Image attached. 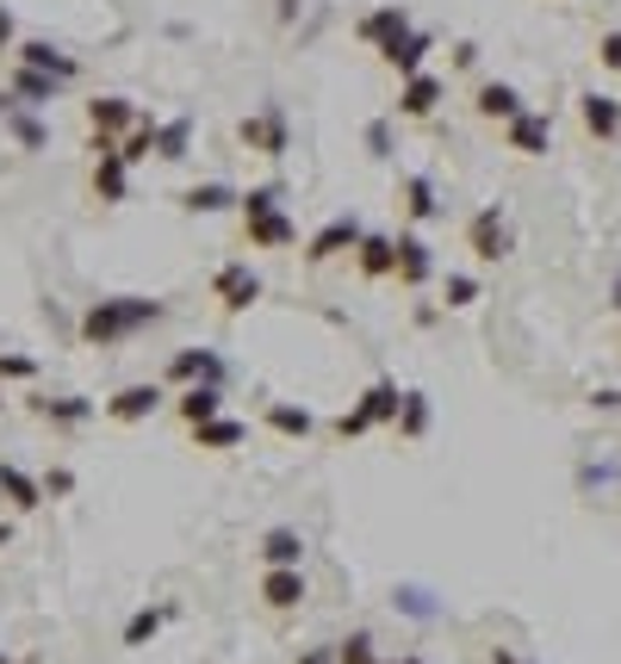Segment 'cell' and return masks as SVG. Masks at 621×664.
<instances>
[{
    "label": "cell",
    "instance_id": "obj_1",
    "mask_svg": "<svg viewBox=\"0 0 621 664\" xmlns=\"http://www.w3.org/2000/svg\"><path fill=\"white\" fill-rule=\"evenodd\" d=\"M162 317H168L162 299H137V292H125V299H94L81 311V342L118 348V342H131L137 329H150V323H162Z\"/></svg>",
    "mask_w": 621,
    "mask_h": 664
},
{
    "label": "cell",
    "instance_id": "obj_2",
    "mask_svg": "<svg viewBox=\"0 0 621 664\" xmlns=\"http://www.w3.org/2000/svg\"><path fill=\"white\" fill-rule=\"evenodd\" d=\"M398 404H405L398 380H373L367 392H361V404L336 417V435H342V441H354V435H367V429H379V422H398Z\"/></svg>",
    "mask_w": 621,
    "mask_h": 664
},
{
    "label": "cell",
    "instance_id": "obj_3",
    "mask_svg": "<svg viewBox=\"0 0 621 664\" xmlns=\"http://www.w3.org/2000/svg\"><path fill=\"white\" fill-rule=\"evenodd\" d=\"M466 248H472L479 261H504L509 248H516V230H509L504 206H479V211H472V224H466Z\"/></svg>",
    "mask_w": 621,
    "mask_h": 664
},
{
    "label": "cell",
    "instance_id": "obj_4",
    "mask_svg": "<svg viewBox=\"0 0 621 664\" xmlns=\"http://www.w3.org/2000/svg\"><path fill=\"white\" fill-rule=\"evenodd\" d=\"M236 137H243V150H255V155H286L292 150L286 106H261V113H249L243 125H236Z\"/></svg>",
    "mask_w": 621,
    "mask_h": 664
},
{
    "label": "cell",
    "instance_id": "obj_5",
    "mask_svg": "<svg viewBox=\"0 0 621 664\" xmlns=\"http://www.w3.org/2000/svg\"><path fill=\"white\" fill-rule=\"evenodd\" d=\"M361 236H367V224L354 218V211H342V218H330V224L317 230L305 243V261L310 267H324V261H336V255H349V248H361Z\"/></svg>",
    "mask_w": 621,
    "mask_h": 664
},
{
    "label": "cell",
    "instance_id": "obj_6",
    "mask_svg": "<svg viewBox=\"0 0 621 664\" xmlns=\"http://www.w3.org/2000/svg\"><path fill=\"white\" fill-rule=\"evenodd\" d=\"M354 38L367 44V50H379V57H386L398 38H410V13L398 7V0H386V7H373L367 20L354 25Z\"/></svg>",
    "mask_w": 621,
    "mask_h": 664
},
{
    "label": "cell",
    "instance_id": "obj_7",
    "mask_svg": "<svg viewBox=\"0 0 621 664\" xmlns=\"http://www.w3.org/2000/svg\"><path fill=\"white\" fill-rule=\"evenodd\" d=\"M212 292H218V304H224L231 317H243V311L261 299V280L249 273V261H224V267L212 273Z\"/></svg>",
    "mask_w": 621,
    "mask_h": 664
},
{
    "label": "cell",
    "instance_id": "obj_8",
    "mask_svg": "<svg viewBox=\"0 0 621 664\" xmlns=\"http://www.w3.org/2000/svg\"><path fill=\"white\" fill-rule=\"evenodd\" d=\"M305 596H310V590H305V571H298V566H268V571H261V603H268L273 615H292Z\"/></svg>",
    "mask_w": 621,
    "mask_h": 664
},
{
    "label": "cell",
    "instance_id": "obj_9",
    "mask_svg": "<svg viewBox=\"0 0 621 664\" xmlns=\"http://www.w3.org/2000/svg\"><path fill=\"white\" fill-rule=\"evenodd\" d=\"M442 100H447V81L429 75V69H423V75H405V81H398V113H405V118H429Z\"/></svg>",
    "mask_w": 621,
    "mask_h": 664
},
{
    "label": "cell",
    "instance_id": "obj_10",
    "mask_svg": "<svg viewBox=\"0 0 621 664\" xmlns=\"http://www.w3.org/2000/svg\"><path fill=\"white\" fill-rule=\"evenodd\" d=\"M143 125V113H137L131 100H118V94H99L87 100V131H106V137H125Z\"/></svg>",
    "mask_w": 621,
    "mask_h": 664
},
{
    "label": "cell",
    "instance_id": "obj_11",
    "mask_svg": "<svg viewBox=\"0 0 621 664\" xmlns=\"http://www.w3.org/2000/svg\"><path fill=\"white\" fill-rule=\"evenodd\" d=\"M504 137H509V150L516 155H547L553 150V118L547 113H523V118H509L504 125Z\"/></svg>",
    "mask_w": 621,
    "mask_h": 664
},
{
    "label": "cell",
    "instance_id": "obj_12",
    "mask_svg": "<svg viewBox=\"0 0 621 664\" xmlns=\"http://www.w3.org/2000/svg\"><path fill=\"white\" fill-rule=\"evenodd\" d=\"M13 50H20L25 69H44V75H57V81H75V75H81V62H75V57H62L50 38H20Z\"/></svg>",
    "mask_w": 621,
    "mask_h": 664
},
{
    "label": "cell",
    "instance_id": "obj_13",
    "mask_svg": "<svg viewBox=\"0 0 621 664\" xmlns=\"http://www.w3.org/2000/svg\"><path fill=\"white\" fill-rule=\"evenodd\" d=\"M155 404H162V385L143 380V385L113 392V398H106V417H113V422H143V417H155Z\"/></svg>",
    "mask_w": 621,
    "mask_h": 664
},
{
    "label": "cell",
    "instance_id": "obj_14",
    "mask_svg": "<svg viewBox=\"0 0 621 664\" xmlns=\"http://www.w3.org/2000/svg\"><path fill=\"white\" fill-rule=\"evenodd\" d=\"M578 118H584V131L597 137V143H616V137H621V100L616 94H584L578 100Z\"/></svg>",
    "mask_w": 621,
    "mask_h": 664
},
{
    "label": "cell",
    "instance_id": "obj_15",
    "mask_svg": "<svg viewBox=\"0 0 621 664\" xmlns=\"http://www.w3.org/2000/svg\"><path fill=\"white\" fill-rule=\"evenodd\" d=\"M175 410H180L187 429H199V422L224 417V392H218V380H199V385H187V392L175 398Z\"/></svg>",
    "mask_w": 621,
    "mask_h": 664
},
{
    "label": "cell",
    "instance_id": "obj_16",
    "mask_svg": "<svg viewBox=\"0 0 621 664\" xmlns=\"http://www.w3.org/2000/svg\"><path fill=\"white\" fill-rule=\"evenodd\" d=\"M243 230H249V248H292L298 243V224L280 206L261 211V218H243Z\"/></svg>",
    "mask_w": 621,
    "mask_h": 664
},
{
    "label": "cell",
    "instance_id": "obj_17",
    "mask_svg": "<svg viewBox=\"0 0 621 664\" xmlns=\"http://www.w3.org/2000/svg\"><path fill=\"white\" fill-rule=\"evenodd\" d=\"M472 113H479V118H497V125H509V118H523L528 106H523V94H516L509 81H485V88L472 94Z\"/></svg>",
    "mask_w": 621,
    "mask_h": 664
},
{
    "label": "cell",
    "instance_id": "obj_18",
    "mask_svg": "<svg viewBox=\"0 0 621 664\" xmlns=\"http://www.w3.org/2000/svg\"><path fill=\"white\" fill-rule=\"evenodd\" d=\"M429 273H435L429 243L417 236V230H405V236H398V286H429Z\"/></svg>",
    "mask_w": 621,
    "mask_h": 664
},
{
    "label": "cell",
    "instance_id": "obj_19",
    "mask_svg": "<svg viewBox=\"0 0 621 664\" xmlns=\"http://www.w3.org/2000/svg\"><path fill=\"white\" fill-rule=\"evenodd\" d=\"M168 380H175V385H199V380H224V361H218L212 348H180L175 361H168Z\"/></svg>",
    "mask_w": 621,
    "mask_h": 664
},
{
    "label": "cell",
    "instance_id": "obj_20",
    "mask_svg": "<svg viewBox=\"0 0 621 664\" xmlns=\"http://www.w3.org/2000/svg\"><path fill=\"white\" fill-rule=\"evenodd\" d=\"M131 193V162L125 155H94V199H106V206H118Z\"/></svg>",
    "mask_w": 621,
    "mask_h": 664
},
{
    "label": "cell",
    "instance_id": "obj_21",
    "mask_svg": "<svg viewBox=\"0 0 621 664\" xmlns=\"http://www.w3.org/2000/svg\"><path fill=\"white\" fill-rule=\"evenodd\" d=\"M354 255H361V273H367V280H391V273H398V236H373L367 230Z\"/></svg>",
    "mask_w": 621,
    "mask_h": 664
},
{
    "label": "cell",
    "instance_id": "obj_22",
    "mask_svg": "<svg viewBox=\"0 0 621 664\" xmlns=\"http://www.w3.org/2000/svg\"><path fill=\"white\" fill-rule=\"evenodd\" d=\"M62 88H69V81H57V75H44V69H13V94H20V106H32V113H38V106H50V100L62 94Z\"/></svg>",
    "mask_w": 621,
    "mask_h": 664
},
{
    "label": "cell",
    "instance_id": "obj_23",
    "mask_svg": "<svg viewBox=\"0 0 621 664\" xmlns=\"http://www.w3.org/2000/svg\"><path fill=\"white\" fill-rule=\"evenodd\" d=\"M0 497H7L13 510H38V503H44V478L20 473L13 459H0Z\"/></svg>",
    "mask_w": 621,
    "mask_h": 664
},
{
    "label": "cell",
    "instance_id": "obj_24",
    "mask_svg": "<svg viewBox=\"0 0 621 664\" xmlns=\"http://www.w3.org/2000/svg\"><path fill=\"white\" fill-rule=\"evenodd\" d=\"M180 206H187V211H199V218H212V211H231V206H243V193H231L224 180H206V187H187V193H180Z\"/></svg>",
    "mask_w": 621,
    "mask_h": 664
},
{
    "label": "cell",
    "instance_id": "obj_25",
    "mask_svg": "<svg viewBox=\"0 0 621 664\" xmlns=\"http://www.w3.org/2000/svg\"><path fill=\"white\" fill-rule=\"evenodd\" d=\"M199 447H212V454H224V447H243L249 441V422H236V417H212V422H199L194 429Z\"/></svg>",
    "mask_w": 621,
    "mask_h": 664
},
{
    "label": "cell",
    "instance_id": "obj_26",
    "mask_svg": "<svg viewBox=\"0 0 621 664\" xmlns=\"http://www.w3.org/2000/svg\"><path fill=\"white\" fill-rule=\"evenodd\" d=\"M32 410L44 422H57V429H75V422L94 417V398H32Z\"/></svg>",
    "mask_w": 621,
    "mask_h": 664
},
{
    "label": "cell",
    "instance_id": "obj_27",
    "mask_svg": "<svg viewBox=\"0 0 621 664\" xmlns=\"http://www.w3.org/2000/svg\"><path fill=\"white\" fill-rule=\"evenodd\" d=\"M429 50H435V44H429V32H410V38H398L386 50V62L398 69V81H405V75H423V57H429Z\"/></svg>",
    "mask_w": 621,
    "mask_h": 664
},
{
    "label": "cell",
    "instance_id": "obj_28",
    "mask_svg": "<svg viewBox=\"0 0 621 664\" xmlns=\"http://www.w3.org/2000/svg\"><path fill=\"white\" fill-rule=\"evenodd\" d=\"M261 559H268V566H298V559H305V534L298 528H268L261 534Z\"/></svg>",
    "mask_w": 621,
    "mask_h": 664
},
{
    "label": "cell",
    "instance_id": "obj_29",
    "mask_svg": "<svg viewBox=\"0 0 621 664\" xmlns=\"http://www.w3.org/2000/svg\"><path fill=\"white\" fill-rule=\"evenodd\" d=\"M268 429H273V435H286V441H305L310 429H317V417H310L305 404H273V410H268Z\"/></svg>",
    "mask_w": 621,
    "mask_h": 664
},
{
    "label": "cell",
    "instance_id": "obj_30",
    "mask_svg": "<svg viewBox=\"0 0 621 664\" xmlns=\"http://www.w3.org/2000/svg\"><path fill=\"white\" fill-rule=\"evenodd\" d=\"M391 608L410 615V621H435V615H442V603H435L423 584H398V590H391Z\"/></svg>",
    "mask_w": 621,
    "mask_h": 664
},
{
    "label": "cell",
    "instance_id": "obj_31",
    "mask_svg": "<svg viewBox=\"0 0 621 664\" xmlns=\"http://www.w3.org/2000/svg\"><path fill=\"white\" fill-rule=\"evenodd\" d=\"M187 143H194V118H168V125H155V155H162V162H180Z\"/></svg>",
    "mask_w": 621,
    "mask_h": 664
},
{
    "label": "cell",
    "instance_id": "obj_32",
    "mask_svg": "<svg viewBox=\"0 0 621 664\" xmlns=\"http://www.w3.org/2000/svg\"><path fill=\"white\" fill-rule=\"evenodd\" d=\"M405 211H410V224H429V218L442 211V206H435V187H429L423 174H410V180H405Z\"/></svg>",
    "mask_w": 621,
    "mask_h": 664
},
{
    "label": "cell",
    "instance_id": "obj_33",
    "mask_svg": "<svg viewBox=\"0 0 621 664\" xmlns=\"http://www.w3.org/2000/svg\"><path fill=\"white\" fill-rule=\"evenodd\" d=\"M398 435H429V392H405V404H398Z\"/></svg>",
    "mask_w": 621,
    "mask_h": 664
},
{
    "label": "cell",
    "instance_id": "obj_34",
    "mask_svg": "<svg viewBox=\"0 0 621 664\" xmlns=\"http://www.w3.org/2000/svg\"><path fill=\"white\" fill-rule=\"evenodd\" d=\"M175 608H137L131 621H125V645H150L155 633H162V621H168Z\"/></svg>",
    "mask_w": 621,
    "mask_h": 664
},
{
    "label": "cell",
    "instance_id": "obj_35",
    "mask_svg": "<svg viewBox=\"0 0 621 664\" xmlns=\"http://www.w3.org/2000/svg\"><path fill=\"white\" fill-rule=\"evenodd\" d=\"M150 150H155V118H143V125H137V131H125L118 137V155H125V162H150Z\"/></svg>",
    "mask_w": 621,
    "mask_h": 664
},
{
    "label": "cell",
    "instance_id": "obj_36",
    "mask_svg": "<svg viewBox=\"0 0 621 664\" xmlns=\"http://www.w3.org/2000/svg\"><path fill=\"white\" fill-rule=\"evenodd\" d=\"M0 125H7V131L20 137V150H44V125L32 113H20V106H13V113L0 118Z\"/></svg>",
    "mask_w": 621,
    "mask_h": 664
},
{
    "label": "cell",
    "instance_id": "obj_37",
    "mask_svg": "<svg viewBox=\"0 0 621 664\" xmlns=\"http://www.w3.org/2000/svg\"><path fill=\"white\" fill-rule=\"evenodd\" d=\"M616 478H621V459H616V454H602L597 466H590V459L578 466V485H584V491H590V485H597V491H609Z\"/></svg>",
    "mask_w": 621,
    "mask_h": 664
},
{
    "label": "cell",
    "instance_id": "obj_38",
    "mask_svg": "<svg viewBox=\"0 0 621 664\" xmlns=\"http://www.w3.org/2000/svg\"><path fill=\"white\" fill-rule=\"evenodd\" d=\"M336 664H379V652H373V633H349V640L336 645Z\"/></svg>",
    "mask_w": 621,
    "mask_h": 664
},
{
    "label": "cell",
    "instance_id": "obj_39",
    "mask_svg": "<svg viewBox=\"0 0 621 664\" xmlns=\"http://www.w3.org/2000/svg\"><path fill=\"white\" fill-rule=\"evenodd\" d=\"M442 292H447V304H454V311H466V304L479 299V280H472V273H447Z\"/></svg>",
    "mask_w": 621,
    "mask_h": 664
},
{
    "label": "cell",
    "instance_id": "obj_40",
    "mask_svg": "<svg viewBox=\"0 0 621 664\" xmlns=\"http://www.w3.org/2000/svg\"><path fill=\"white\" fill-rule=\"evenodd\" d=\"M273 206H280V193L273 187H249L243 193V218H261V211H273Z\"/></svg>",
    "mask_w": 621,
    "mask_h": 664
},
{
    "label": "cell",
    "instance_id": "obj_41",
    "mask_svg": "<svg viewBox=\"0 0 621 664\" xmlns=\"http://www.w3.org/2000/svg\"><path fill=\"white\" fill-rule=\"evenodd\" d=\"M32 373H38L32 354H0V380H32Z\"/></svg>",
    "mask_w": 621,
    "mask_h": 664
},
{
    "label": "cell",
    "instance_id": "obj_42",
    "mask_svg": "<svg viewBox=\"0 0 621 664\" xmlns=\"http://www.w3.org/2000/svg\"><path fill=\"white\" fill-rule=\"evenodd\" d=\"M75 491V473H69V466H50V473H44V497H69Z\"/></svg>",
    "mask_w": 621,
    "mask_h": 664
},
{
    "label": "cell",
    "instance_id": "obj_43",
    "mask_svg": "<svg viewBox=\"0 0 621 664\" xmlns=\"http://www.w3.org/2000/svg\"><path fill=\"white\" fill-rule=\"evenodd\" d=\"M597 62L602 69H621V32H602L597 38Z\"/></svg>",
    "mask_w": 621,
    "mask_h": 664
},
{
    "label": "cell",
    "instance_id": "obj_44",
    "mask_svg": "<svg viewBox=\"0 0 621 664\" xmlns=\"http://www.w3.org/2000/svg\"><path fill=\"white\" fill-rule=\"evenodd\" d=\"M13 44H20V25H13V13H7V7H0V57H7Z\"/></svg>",
    "mask_w": 621,
    "mask_h": 664
},
{
    "label": "cell",
    "instance_id": "obj_45",
    "mask_svg": "<svg viewBox=\"0 0 621 664\" xmlns=\"http://www.w3.org/2000/svg\"><path fill=\"white\" fill-rule=\"evenodd\" d=\"M298 664H336V645H310V652H298Z\"/></svg>",
    "mask_w": 621,
    "mask_h": 664
},
{
    "label": "cell",
    "instance_id": "obj_46",
    "mask_svg": "<svg viewBox=\"0 0 621 664\" xmlns=\"http://www.w3.org/2000/svg\"><path fill=\"white\" fill-rule=\"evenodd\" d=\"M367 143H373V155H386L391 150V131H386V125H367Z\"/></svg>",
    "mask_w": 621,
    "mask_h": 664
},
{
    "label": "cell",
    "instance_id": "obj_47",
    "mask_svg": "<svg viewBox=\"0 0 621 664\" xmlns=\"http://www.w3.org/2000/svg\"><path fill=\"white\" fill-rule=\"evenodd\" d=\"M491 664H535V659H523V652H509V645H491Z\"/></svg>",
    "mask_w": 621,
    "mask_h": 664
},
{
    "label": "cell",
    "instance_id": "obj_48",
    "mask_svg": "<svg viewBox=\"0 0 621 664\" xmlns=\"http://www.w3.org/2000/svg\"><path fill=\"white\" fill-rule=\"evenodd\" d=\"M590 404H597V410H621V392H616V385H609V392H597V398H590Z\"/></svg>",
    "mask_w": 621,
    "mask_h": 664
},
{
    "label": "cell",
    "instance_id": "obj_49",
    "mask_svg": "<svg viewBox=\"0 0 621 664\" xmlns=\"http://www.w3.org/2000/svg\"><path fill=\"white\" fill-rule=\"evenodd\" d=\"M609 304L621 311V267H616V280H609Z\"/></svg>",
    "mask_w": 621,
    "mask_h": 664
},
{
    "label": "cell",
    "instance_id": "obj_50",
    "mask_svg": "<svg viewBox=\"0 0 621 664\" xmlns=\"http://www.w3.org/2000/svg\"><path fill=\"white\" fill-rule=\"evenodd\" d=\"M7 540H13V528H7V522H0V547H7Z\"/></svg>",
    "mask_w": 621,
    "mask_h": 664
},
{
    "label": "cell",
    "instance_id": "obj_51",
    "mask_svg": "<svg viewBox=\"0 0 621 664\" xmlns=\"http://www.w3.org/2000/svg\"><path fill=\"white\" fill-rule=\"evenodd\" d=\"M0 664H13V659H7V652H0Z\"/></svg>",
    "mask_w": 621,
    "mask_h": 664
},
{
    "label": "cell",
    "instance_id": "obj_52",
    "mask_svg": "<svg viewBox=\"0 0 621 664\" xmlns=\"http://www.w3.org/2000/svg\"><path fill=\"white\" fill-rule=\"evenodd\" d=\"M405 664H423V659H405Z\"/></svg>",
    "mask_w": 621,
    "mask_h": 664
},
{
    "label": "cell",
    "instance_id": "obj_53",
    "mask_svg": "<svg viewBox=\"0 0 621 664\" xmlns=\"http://www.w3.org/2000/svg\"><path fill=\"white\" fill-rule=\"evenodd\" d=\"M379 664H391V659H379Z\"/></svg>",
    "mask_w": 621,
    "mask_h": 664
}]
</instances>
